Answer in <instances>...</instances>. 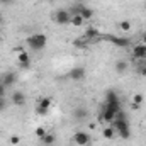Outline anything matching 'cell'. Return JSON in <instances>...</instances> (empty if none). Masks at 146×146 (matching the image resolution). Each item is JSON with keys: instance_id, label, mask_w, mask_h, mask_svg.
<instances>
[{"instance_id": "30", "label": "cell", "mask_w": 146, "mask_h": 146, "mask_svg": "<svg viewBox=\"0 0 146 146\" xmlns=\"http://www.w3.org/2000/svg\"><path fill=\"white\" fill-rule=\"evenodd\" d=\"M141 42H143V44H146V33L141 36Z\"/></svg>"}, {"instance_id": "27", "label": "cell", "mask_w": 146, "mask_h": 146, "mask_svg": "<svg viewBox=\"0 0 146 146\" xmlns=\"http://www.w3.org/2000/svg\"><path fill=\"white\" fill-rule=\"evenodd\" d=\"M5 94H7V87L0 83V97H5Z\"/></svg>"}, {"instance_id": "18", "label": "cell", "mask_w": 146, "mask_h": 146, "mask_svg": "<svg viewBox=\"0 0 146 146\" xmlns=\"http://www.w3.org/2000/svg\"><path fill=\"white\" fill-rule=\"evenodd\" d=\"M70 24H72L73 27H83V26H85V19H83L82 15H78V14H72Z\"/></svg>"}, {"instance_id": "2", "label": "cell", "mask_w": 146, "mask_h": 146, "mask_svg": "<svg viewBox=\"0 0 146 146\" xmlns=\"http://www.w3.org/2000/svg\"><path fill=\"white\" fill-rule=\"evenodd\" d=\"M26 44H27L33 51H41V49L46 48L48 37H46V34H42V33H36V34H31V36L26 39Z\"/></svg>"}, {"instance_id": "21", "label": "cell", "mask_w": 146, "mask_h": 146, "mask_svg": "<svg viewBox=\"0 0 146 146\" xmlns=\"http://www.w3.org/2000/svg\"><path fill=\"white\" fill-rule=\"evenodd\" d=\"M131 100H133V107L138 109V107H141V104L145 102V95H143V94H134Z\"/></svg>"}, {"instance_id": "16", "label": "cell", "mask_w": 146, "mask_h": 146, "mask_svg": "<svg viewBox=\"0 0 146 146\" xmlns=\"http://www.w3.org/2000/svg\"><path fill=\"white\" fill-rule=\"evenodd\" d=\"M106 104H121V99H119V95H117L115 90L109 88L106 92Z\"/></svg>"}, {"instance_id": "22", "label": "cell", "mask_w": 146, "mask_h": 146, "mask_svg": "<svg viewBox=\"0 0 146 146\" xmlns=\"http://www.w3.org/2000/svg\"><path fill=\"white\" fill-rule=\"evenodd\" d=\"M119 29H121L122 33H129V31L133 29V24H131L129 21H121V22H119Z\"/></svg>"}, {"instance_id": "11", "label": "cell", "mask_w": 146, "mask_h": 146, "mask_svg": "<svg viewBox=\"0 0 146 146\" xmlns=\"http://www.w3.org/2000/svg\"><path fill=\"white\" fill-rule=\"evenodd\" d=\"M17 61H19L21 68H29L31 66V56H29V53L26 49L21 51V53H17Z\"/></svg>"}, {"instance_id": "28", "label": "cell", "mask_w": 146, "mask_h": 146, "mask_svg": "<svg viewBox=\"0 0 146 146\" xmlns=\"http://www.w3.org/2000/svg\"><path fill=\"white\" fill-rule=\"evenodd\" d=\"M12 2H14V0H0V3H2V5H10Z\"/></svg>"}, {"instance_id": "19", "label": "cell", "mask_w": 146, "mask_h": 146, "mask_svg": "<svg viewBox=\"0 0 146 146\" xmlns=\"http://www.w3.org/2000/svg\"><path fill=\"white\" fill-rule=\"evenodd\" d=\"M54 141H56V136L53 134V133H46V136L41 139V145H44V146H53L54 145Z\"/></svg>"}, {"instance_id": "20", "label": "cell", "mask_w": 146, "mask_h": 146, "mask_svg": "<svg viewBox=\"0 0 146 146\" xmlns=\"http://www.w3.org/2000/svg\"><path fill=\"white\" fill-rule=\"evenodd\" d=\"M102 136L106 138V139H114V136H115V129L112 127V126H106L104 129H102Z\"/></svg>"}, {"instance_id": "12", "label": "cell", "mask_w": 146, "mask_h": 146, "mask_svg": "<svg viewBox=\"0 0 146 146\" xmlns=\"http://www.w3.org/2000/svg\"><path fill=\"white\" fill-rule=\"evenodd\" d=\"M15 82H17V75H15L14 72H5V73H3V76H2V80H0V83H2V85H5L7 88H9V87H12Z\"/></svg>"}, {"instance_id": "6", "label": "cell", "mask_w": 146, "mask_h": 146, "mask_svg": "<svg viewBox=\"0 0 146 146\" xmlns=\"http://www.w3.org/2000/svg\"><path fill=\"white\" fill-rule=\"evenodd\" d=\"M72 141L76 146H88L90 141H92V138H90V134H88L87 131H76V133L73 134Z\"/></svg>"}, {"instance_id": "24", "label": "cell", "mask_w": 146, "mask_h": 146, "mask_svg": "<svg viewBox=\"0 0 146 146\" xmlns=\"http://www.w3.org/2000/svg\"><path fill=\"white\" fill-rule=\"evenodd\" d=\"M138 73H139L141 76H146V61H145V60H141V61H139V66H138Z\"/></svg>"}, {"instance_id": "7", "label": "cell", "mask_w": 146, "mask_h": 146, "mask_svg": "<svg viewBox=\"0 0 146 146\" xmlns=\"http://www.w3.org/2000/svg\"><path fill=\"white\" fill-rule=\"evenodd\" d=\"M72 14H78V15H82V17L85 19V22L90 21V19L94 17V10H92L90 7L83 5V3H78L75 9H72Z\"/></svg>"}, {"instance_id": "9", "label": "cell", "mask_w": 146, "mask_h": 146, "mask_svg": "<svg viewBox=\"0 0 146 146\" xmlns=\"http://www.w3.org/2000/svg\"><path fill=\"white\" fill-rule=\"evenodd\" d=\"M131 54H133V58H136L138 61L146 60V44H143V42L134 44V46H133V49H131Z\"/></svg>"}, {"instance_id": "3", "label": "cell", "mask_w": 146, "mask_h": 146, "mask_svg": "<svg viewBox=\"0 0 146 146\" xmlns=\"http://www.w3.org/2000/svg\"><path fill=\"white\" fill-rule=\"evenodd\" d=\"M97 41H109L110 44L119 46V48H127L131 46V41L127 37H119V36H112V34H100Z\"/></svg>"}, {"instance_id": "10", "label": "cell", "mask_w": 146, "mask_h": 146, "mask_svg": "<svg viewBox=\"0 0 146 146\" xmlns=\"http://www.w3.org/2000/svg\"><path fill=\"white\" fill-rule=\"evenodd\" d=\"M26 94L24 92H21V90H15L14 94H12V97H10V104L12 106H17V107H22L24 104H26Z\"/></svg>"}, {"instance_id": "29", "label": "cell", "mask_w": 146, "mask_h": 146, "mask_svg": "<svg viewBox=\"0 0 146 146\" xmlns=\"http://www.w3.org/2000/svg\"><path fill=\"white\" fill-rule=\"evenodd\" d=\"M95 127H97L95 122H90V124H88V129H95Z\"/></svg>"}, {"instance_id": "31", "label": "cell", "mask_w": 146, "mask_h": 146, "mask_svg": "<svg viewBox=\"0 0 146 146\" xmlns=\"http://www.w3.org/2000/svg\"><path fill=\"white\" fill-rule=\"evenodd\" d=\"M3 22V15H2V12H0V24Z\"/></svg>"}, {"instance_id": "34", "label": "cell", "mask_w": 146, "mask_h": 146, "mask_svg": "<svg viewBox=\"0 0 146 146\" xmlns=\"http://www.w3.org/2000/svg\"><path fill=\"white\" fill-rule=\"evenodd\" d=\"M53 146H54V145H53Z\"/></svg>"}, {"instance_id": "8", "label": "cell", "mask_w": 146, "mask_h": 146, "mask_svg": "<svg viewBox=\"0 0 146 146\" xmlns=\"http://www.w3.org/2000/svg\"><path fill=\"white\" fill-rule=\"evenodd\" d=\"M87 76V70H85V66H75L70 70L68 73V78L73 80V82H80V80H83Z\"/></svg>"}, {"instance_id": "15", "label": "cell", "mask_w": 146, "mask_h": 146, "mask_svg": "<svg viewBox=\"0 0 146 146\" xmlns=\"http://www.w3.org/2000/svg\"><path fill=\"white\" fill-rule=\"evenodd\" d=\"M99 36H100V31H99L95 26H88L87 31H85V34H83V37L88 39V41H97Z\"/></svg>"}, {"instance_id": "1", "label": "cell", "mask_w": 146, "mask_h": 146, "mask_svg": "<svg viewBox=\"0 0 146 146\" xmlns=\"http://www.w3.org/2000/svg\"><path fill=\"white\" fill-rule=\"evenodd\" d=\"M110 126L115 129V134H119L122 139H129L131 138V127H129V121L126 119V115H124V112L121 110L117 115H115V119L110 122Z\"/></svg>"}, {"instance_id": "14", "label": "cell", "mask_w": 146, "mask_h": 146, "mask_svg": "<svg viewBox=\"0 0 146 146\" xmlns=\"http://www.w3.org/2000/svg\"><path fill=\"white\" fill-rule=\"evenodd\" d=\"M100 115H102V119H104V122H106V124H110V122L115 119V112H114L112 109H109L107 106H104V107H102Z\"/></svg>"}, {"instance_id": "26", "label": "cell", "mask_w": 146, "mask_h": 146, "mask_svg": "<svg viewBox=\"0 0 146 146\" xmlns=\"http://www.w3.org/2000/svg\"><path fill=\"white\" fill-rule=\"evenodd\" d=\"M7 106H9V102L5 100V97H0V112L7 109Z\"/></svg>"}, {"instance_id": "32", "label": "cell", "mask_w": 146, "mask_h": 146, "mask_svg": "<svg viewBox=\"0 0 146 146\" xmlns=\"http://www.w3.org/2000/svg\"><path fill=\"white\" fill-rule=\"evenodd\" d=\"M2 39H3V36H2V33H0V42H2Z\"/></svg>"}, {"instance_id": "17", "label": "cell", "mask_w": 146, "mask_h": 146, "mask_svg": "<svg viewBox=\"0 0 146 146\" xmlns=\"http://www.w3.org/2000/svg\"><path fill=\"white\" fill-rule=\"evenodd\" d=\"M127 68H129V63L126 60H117L114 63V70H115V73H119V75H124V73L127 72Z\"/></svg>"}, {"instance_id": "13", "label": "cell", "mask_w": 146, "mask_h": 146, "mask_svg": "<svg viewBox=\"0 0 146 146\" xmlns=\"http://www.w3.org/2000/svg\"><path fill=\"white\" fill-rule=\"evenodd\" d=\"M72 115L75 121H87L88 119V109L87 107H75Z\"/></svg>"}, {"instance_id": "4", "label": "cell", "mask_w": 146, "mask_h": 146, "mask_svg": "<svg viewBox=\"0 0 146 146\" xmlns=\"http://www.w3.org/2000/svg\"><path fill=\"white\" fill-rule=\"evenodd\" d=\"M53 19H54L56 24H60V26H66V24H70V21H72V10L58 9V10L54 12Z\"/></svg>"}, {"instance_id": "23", "label": "cell", "mask_w": 146, "mask_h": 146, "mask_svg": "<svg viewBox=\"0 0 146 146\" xmlns=\"http://www.w3.org/2000/svg\"><path fill=\"white\" fill-rule=\"evenodd\" d=\"M46 133H48V129H46L44 126H39V127H36V136L39 138V139H42V138L46 136Z\"/></svg>"}, {"instance_id": "33", "label": "cell", "mask_w": 146, "mask_h": 146, "mask_svg": "<svg viewBox=\"0 0 146 146\" xmlns=\"http://www.w3.org/2000/svg\"><path fill=\"white\" fill-rule=\"evenodd\" d=\"M39 146H44V145H39Z\"/></svg>"}, {"instance_id": "5", "label": "cell", "mask_w": 146, "mask_h": 146, "mask_svg": "<svg viewBox=\"0 0 146 146\" xmlns=\"http://www.w3.org/2000/svg\"><path fill=\"white\" fill-rule=\"evenodd\" d=\"M51 104H53V100L49 97H41L36 104V114L37 115H48L49 109H51Z\"/></svg>"}, {"instance_id": "25", "label": "cell", "mask_w": 146, "mask_h": 146, "mask_svg": "<svg viewBox=\"0 0 146 146\" xmlns=\"http://www.w3.org/2000/svg\"><path fill=\"white\" fill-rule=\"evenodd\" d=\"M9 141H10V145H19V141H21V136H17V134H12V136L9 138Z\"/></svg>"}]
</instances>
